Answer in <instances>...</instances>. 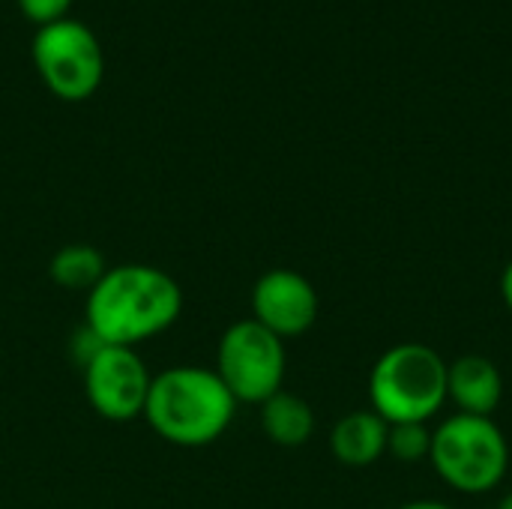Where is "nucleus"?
Here are the masks:
<instances>
[{
    "label": "nucleus",
    "mask_w": 512,
    "mask_h": 509,
    "mask_svg": "<svg viewBox=\"0 0 512 509\" xmlns=\"http://www.w3.org/2000/svg\"><path fill=\"white\" fill-rule=\"evenodd\" d=\"M387 435L390 423L369 411H351L345 414L333 432H330V450L339 465L348 468H369L381 456H387Z\"/></svg>",
    "instance_id": "10"
},
{
    "label": "nucleus",
    "mask_w": 512,
    "mask_h": 509,
    "mask_svg": "<svg viewBox=\"0 0 512 509\" xmlns=\"http://www.w3.org/2000/svg\"><path fill=\"white\" fill-rule=\"evenodd\" d=\"M321 300L315 285L288 267L267 270L252 288V321L267 327L273 336L297 339L309 333L318 321Z\"/></svg>",
    "instance_id": "8"
},
{
    "label": "nucleus",
    "mask_w": 512,
    "mask_h": 509,
    "mask_svg": "<svg viewBox=\"0 0 512 509\" xmlns=\"http://www.w3.org/2000/svg\"><path fill=\"white\" fill-rule=\"evenodd\" d=\"M237 414V399L228 393L216 369L171 366L153 375L144 420L174 447H207L219 441Z\"/></svg>",
    "instance_id": "2"
},
{
    "label": "nucleus",
    "mask_w": 512,
    "mask_h": 509,
    "mask_svg": "<svg viewBox=\"0 0 512 509\" xmlns=\"http://www.w3.org/2000/svg\"><path fill=\"white\" fill-rule=\"evenodd\" d=\"M501 297H504V306L512 312V261L501 273Z\"/></svg>",
    "instance_id": "15"
},
{
    "label": "nucleus",
    "mask_w": 512,
    "mask_h": 509,
    "mask_svg": "<svg viewBox=\"0 0 512 509\" xmlns=\"http://www.w3.org/2000/svg\"><path fill=\"white\" fill-rule=\"evenodd\" d=\"M396 509H456L450 507V504H444V501H432V498H426V501H408V504H402V507Z\"/></svg>",
    "instance_id": "16"
},
{
    "label": "nucleus",
    "mask_w": 512,
    "mask_h": 509,
    "mask_svg": "<svg viewBox=\"0 0 512 509\" xmlns=\"http://www.w3.org/2000/svg\"><path fill=\"white\" fill-rule=\"evenodd\" d=\"M387 453L405 465L429 459L432 453V429L426 423H393L387 435Z\"/></svg>",
    "instance_id": "13"
},
{
    "label": "nucleus",
    "mask_w": 512,
    "mask_h": 509,
    "mask_svg": "<svg viewBox=\"0 0 512 509\" xmlns=\"http://www.w3.org/2000/svg\"><path fill=\"white\" fill-rule=\"evenodd\" d=\"M105 273H108L105 255L90 243H69L57 249L48 264L51 282L66 291H90Z\"/></svg>",
    "instance_id": "12"
},
{
    "label": "nucleus",
    "mask_w": 512,
    "mask_h": 509,
    "mask_svg": "<svg viewBox=\"0 0 512 509\" xmlns=\"http://www.w3.org/2000/svg\"><path fill=\"white\" fill-rule=\"evenodd\" d=\"M183 312V291L174 276L153 264H120L87 291L84 327L105 345L138 348L165 333Z\"/></svg>",
    "instance_id": "1"
},
{
    "label": "nucleus",
    "mask_w": 512,
    "mask_h": 509,
    "mask_svg": "<svg viewBox=\"0 0 512 509\" xmlns=\"http://www.w3.org/2000/svg\"><path fill=\"white\" fill-rule=\"evenodd\" d=\"M30 57L42 84L63 102H84L102 87L105 54L84 21L60 18L36 27Z\"/></svg>",
    "instance_id": "5"
},
{
    "label": "nucleus",
    "mask_w": 512,
    "mask_h": 509,
    "mask_svg": "<svg viewBox=\"0 0 512 509\" xmlns=\"http://www.w3.org/2000/svg\"><path fill=\"white\" fill-rule=\"evenodd\" d=\"M18 9H21L36 27H42V24L69 18L72 0H18Z\"/></svg>",
    "instance_id": "14"
},
{
    "label": "nucleus",
    "mask_w": 512,
    "mask_h": 509,
    "mask_svg": "<svg viewBox=\"0 0 512 509\" xmlns=\"http://www.w3.org/2000/svg\"><path fill=\"white\" fill-rule=\"evenodd\" d=\"M261 429L279 447H303L315 435V411L297 393L279 390L261 405Z\"/></svg>",
    "instance_id": "11"
},
{
    "label": "nucleus",
    "mask_w": 512,
    "mask_h": 509,
    "mask_svg": "<svg viewBox=\"0 0 512 509\" xmlns=\"http://www.w3.org/2000/svg\"><path fill=\"white\" fill-rule=\"evenodd\" d=\"M369 402L393 423H429L447 405V363L423 342L393 345L369 375Z\"/></svg>",
    "instance_id": "3"
},
{
    "label": "nucleus",
    "mask_w": 512,
    "mask_h": 509,
    "mask_svg": "<svg viewBox=\"0 0 512 509\" xmlns=\"http://www.w3.org/2000/svg\"><path fill=\"white\" fill-rule=\"evenodd\" d=\"M504 399L501 369L483 354H465L447 363V402H453L456 414L492 417Z\"/></svg>",
    "instance_id": "9"
},
{
    "label": "nucleus",
    "mask_w": 512,
    "mask_h": 509,
    "mask_svg": "<svg viewBox=\"0 0 512 509\" xmlns=\"http://www.w3.org/2000/svg\"><path fill=\"white\" fill-rule=\"evenodd\" d=\"M495 509H512V492L510 495H507V498H504V501H501V504H498V507Z\"/></svg>",
    "instance_id": "17"
},
{
    "label": "nucleus",
    "mask_w": 512,
    "mask_h": 509,
    "mask_svg": "<svg viewBox=\"0 0 512 509\" xmlns=\"http://www.w3.org/2000/svg\"><path fill=\"white\" fill-rule=\"evenodd\" d=\"M432 468L462 495H486L498 489L510 471V444L492 417L453 414L432 429Z\"/></svg>",
    "instance_id": "4"
},
{
    "label": "nucleus",
    "mask_w": 512,
    "mask_h": 509,
    "mask_svg": "<svg viewBox=\"0 0 512 509\" xmlns=\"http://www.w3.org/2000/svg\"><path fill=\"white\" fill-rule=\"evenodd\" d=\"M84 396L90 408L111 423H132L144 417L153 375L138 348L102 345L84 366Z\"/></svg>",
    "instance_id": "7"
},
{
    "label": "nucleus",
    "mask_w": 512,
    "mask_h": 509,
    "mask_svg": "<svg viewBox=\"0 0 512 509\" xmlns=\"http://www.w3.org/2000/svg\"><path fill=\"white\" fill-rule=\"evenodd\" d=\"M213 369L237 405H264L285 384V342L258 321L243 318L222 333Z\"/></svg>",
    "instance_id": "6"
}]
</instances>
